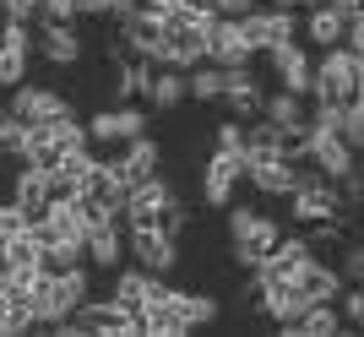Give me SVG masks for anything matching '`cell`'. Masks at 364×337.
<instances>
[{"label": "cell", "instance_id": "1", "mask_svg": "<svg viewBox=\"0 0 364 337\" xmlns=\"http://www.w3.org/2000/svg\"><path fill=\"white\" fill-rule=\"evenodd\" d=\"M87 294H92L87 261H82V267H65V272H33V326L65 321Z\"/></svg>", "mask_w": 364, "mask_h": 337}, {"label": "cell", "instance_id": "2", "mask_svg": "<svg viewBox=\"0 0 364 337\" xmlns=\"http://www.w3.org/2000/svg\"><path fill=\"white\" fill-rule=\"evenodd\" d=\"M359 49L348 44H332V49H321V60H310V104H348V98H359Z\"/></svg>", "mask_w": 364, "mask_h": 337}, {"label": "cell", "instance_id": "3", "mask_svg": "<svg viewBox=\"0 0 364 337\" xmlns=\"http://www.w3.org/2000/svg\"><path fill=\"white\" fill-rule=\"evenodd\" d=\"M76 147H92V141H87V125L76 120L71 109H65V114H49V120H28V147H22V164L55 168L65 153H76Z\"/></svg>", "mask_w": 364, "mask_h": 337}, {"label": "cell", "instance_id": "4", "mask_svg": "<svg viewBox=\"0 0 364 337\" xmlns=\"http://www.w3.org/2000/svg\"><path fill=\"white\" fill-rule=\"evenodd\" d=\"M277 240H283V223H277V218L250 213V207H234V201H228V250H234V261H240L245 272H250Z\"/></svg>", "mask_w": 364, "mask_h": 337}, {"label": "cell", "instance_id": "5", "mask_svg": "<svg viewBox=\"0 0 364 337\" xmlns=\"http://www.w3.org/2000/svg\"><path fill=\"white\" fill-rule=\"evenodd\" d=\"M240 22H245V33H250V49H256V55H267L272 44L299 38V16H294V6H272V0L261 6V0H256Z\"/></svg>", "mask_w": 364, "mask_h": 337}, {"label": "cell", "instance_id": "6", "mask_svg": "<svg viewBox=\"0 0 364 337\" xmlns=\"http://www.w3.org/2000/svg\"><path fill=\"white\" fill-rule=\"evenodd\" d=\"M168 201H180L174 185H168L164 174H152V180L131 185V196H125V207H120V223L125 229H158L164 213H168Z\"/></svg>", "mask_w": 364, "mask_h": 337}, {"label": "cell", "instance_id": "7", "mask_svg": "<svg viewBox=\"0 0 364 337\" xmlns=\"http://www.w3.org/2000/svg\"><path fill=\"white\" fill-rule=\"evenodd\" d=\"M125 256L136 261L141 272L168 277L174 267H180V240L164 234V229H125Z\"/></svg>", "mask_w": 364, "mask_h": 337}, {"label": "cell", "instance_id": "8", "mask_svg": "<svg viewBox=\"0 0 364 337\" xmlns=\"http://www.w3.org/2000/svg\"><path fill=\"white\" fill-rule=\"evenodd\" d=\"M304 164L321 168L326 180H337V174H348V168L359 164V153L337 137L332 125H304Z\"/></svg>", "mask_w": 364, "mask_h": 337}, {"label": "cell", "instance_id": "9", "mask_svg": "<svg viewBox=\"0 0 364 337\" xmlns=\"http://www.w3.org/2000/svg\"><path fill=\"white\" fill-rule=\"evenodd\" d=\"M38 234V245H82L87 240V218H82V201H49L44 218H33L28 223Z\"/></svg>", "mask_w": 364, "mask_h": 337}, {"label": "cell", "instance_id": "10", "mask_svg": "<svg viewBox=\"0 0 364 337\" xmlns=\"http://www.w3.org/2000/svg\"><path fill=\"white\" fill-rule=\"evenodd\" d=\"M82 125H87V141H98V147H120V141H131V137L147 131V109H136L131 98H125V104H114V109H98V114L82 120Z\"/></svg>", "mask_w": 364, "mask_h": 337}, {"label": "cell", "instance_id": "11", "mask_svg": "<svg viewBox=\"0 0 364 337\" xmlns=\"http://www.w3.org/2000/svg\"><path fill=\"white\" fill-rule=\"evenodd\" d=\"M240 185H245V153H223V147H218V153L201 164V201H207V207H228Z\"/></svg>", "mask_w": 364, "mask_h": 337}, {"label": "cell", "instance_id": "12", "mask_svg": "<svg viewBox=\"0 0 364 337\" xmlns=\"http://www.w3.org/2000/svg\"><path fill=\"white\" fill-rule=\"evenodd\" d=\"M250 33L240 16H207V60L213 65H250Z\"/></svg>", "mask_w": 364, "mask_h": 337}, {"label": "cell", "instance_id": "13", "mask_svg": "<svg viewBox=\"0 0 364 337\" xmlns=\"http://www.w3.org/2000/svg\"><path fill=\"white\" fill-rule=\"evenodd\" d=\"M294 174H299V164L283 153H245V180L256 185L261 196H289Z\"/></svg>", "mask_w": 364, "mask_h": 337}, {"label": "cell", "instance_id": "14", "mask_svg": "<svg viewBox=\"0 0 364 337\" xmlns=\"http://www.w3.org/2000/svg\"><path fill=\"white\" fill-rule=\"evenodd\" d=\"M109 164H114V174H120L125 180V191H131V185H141V180H152V174H164V153H158V141L147 137V131H141V137H131V141H120V153L109 158Z\"/></svg>", "mask_w": 364, "mask_h": 337}, {"label": "cell", "instance_id": "15", "mask_svg": "<svg viewBox=\"0 0 364 337\" xmlns=\"http://www.w3.org/2000/svg\"><path fill=\"white\" fill-rule=\"evenodd\" d=\"M33 55H44L49 65H76L82 60V33H76V22H38L33 28Z\"/></svg>", "mask_w": 364, "mask_h": 337}, {"label": "cell", "instance_id": "16", "mask_svg": "<svg viewBox=\"0 0 364 337\" xmlns=\"http://www.w3.org/2000/svg\"><path fill=\"white\" fill-rule=\"evenodd\" d=\"M261 98H267V92H261V82L250 77V65H223V98H218V104H223L234 120H256Z\"/></svg>", "mask_w": 364, "mask_h": 337}, {"label": "cell", "instance_id": "17", "mask_svg": "<svg viewBox=\"0 0 364 337\" xmlns=\"http://www.w3.org/2000/svg\"><path fill=\"white\" fill-rule=\"evenodd\" d=\"M120 44H125V55H141V60L158 65V49H164V22H158L147 6L125 11V16H120Z\"/></svg>", "mask_w": 364, "mask_h": 337}, {"label": "cell", "instance_id": "18", "mask_svg": "<svg viewBox=\"0 0 364 337\" xmlns=\"http://www.w3.org/2000/svg\"><path fill=\"white\" fill-rule=\"evenodd\" d=\"M82 250H87V267H92V272H114V267L125 261V223H120V218L92 223L87 240H82Z\"/></svg>", "mask_w": 364, "mask_h": 337}, {"label": "cell", "instance_id": "19", "mask_svg": "<svg viewBox=\"0 0 364 337\" xmlns=\"http://www.w3.org/2000/svg\"><path fill=\"white\" fill-rule=\"evenodd\" d=\"M65 109H71V98H60L55 87H33V82H16L11 98H6V114H16V120H49Z\"/></svg>", "mask_w": 364, "mask_h": 337}, {"label": "cell", "instance_id": "20", "mask_svg": "<svg viewBox=\"0 0 364 337\" xmlns=\"http://www.w3.org/2000/svg\"><path fill=\"white\" fill-rule=\"evenodd\" d=\"M267 60H272V77L283 92H310V55L299 49V38H289V44H272L267 49Z\"/></svg>", "mask_w": 364, "mask_h": 337}, {"label": "cell", "instance_id": "21", "mask_svg": "<svg viewBox=\"0 0 364 337\" xmlns=\"http://www.w3.org/2000/svg\"><path fill=\"white\" fill-rule=\"evenodd\" d=\"M294 283H299V294L310 299V305H332L337 294H343V272H337V267H326L321 256H304L299 272H294Z\"/></svg>", "mask_w": 364, "mask_h": 337}, {"label": "cell", "instance_id": "22", "mask_svg": "<svg viewBox=\"0 0 364 337\" xmlns=\"http://www.w3.org/2000/svg\"><path fill=\"white\" fill-rule=\"evenodd\" d=\"M6 201H11L16 213L28 218V223H33V218H44V207H49V191H44V168L22 164V168L11 174V196H6Z\"/></svg>", "mask_w": 364, "mask_h": 337}, {"label": "cell", "instance_id": "23", "mask_svg": "<svg viewBox=\"0 0 364 337\" xmlns=\"http://www.w3.org/2000/svg\"><path fill=\"white\" fill-rule=\"evenodd\" d=\"M304 22H299V33L310 38L316 49H332V44H343V28H348V11H337V6H326V0H316V6H304Z\"/></svg>", "mask_w": 364, "mask_h": 337}, {"label": "cell", "instance_id": "24", "mask_svg": "<svg viewBox=\"0 0 364 337\" xmlns=\"http://www.w3.org/2000/svg\"><path fill=\"white\" fill-rule=\"evenodd\" d=\"M152 283H158V272H141V267H114V294H109V299H114V305L120 310H131V316H141V305H147L152 299Z\"/></svg>", "mask_w": 364, "mask_h": 337}, {"label": "cell", "instance_id": "25", "mask_svg": "<svg viewBox=\"0 0 364 337\" xmlns=\"http://www.w3.org/2000/svg\"><path fill=\"white\" fill-rule=\"evenodd\" d=\"M141 98H147L152 109H180L185 104V71H174V65H152L147 82H141Z\"/></svg>", "mask_w": 364, "mask_h": 337}, {"label": "cell", "instance_id": "26", "mask_svg": "<svg viewBox=\"0 0 364 337\" xmlns=\"http://www.w3.org/2000/svg\"><path fill=\"white\" fill-rule=\"evenodd\" d=\"M261 120H272V125H283V131H304L310 125V104H304L299 92H267L261 98Z\"/></svg>", "mask_w": 364, "mask_h": 337}, {"label": "cell", "instance_id": "27", "mask_svg": "<svg viewBox=\"0 0 364 337\" xmlns=\"http://www.w3.org/2000/svg\"><path fill=\"white\" fill-rule=\"evenodd\" d=\"M168 305H174V316L185 321V332H191V326H207V321H218V299H213V294L174 289V294H168Z\"/></svg>", "mask_w": 364, "mask_h": 337}, {"label": "cell", "instance_id": "28", "mask_svg": "<svg viewBox=\"0 0 364 337\" xmlns=\"http://www.w3.org/2000/svg\"><path fill=\"white\" fill-rule=\"evenodd\" d=\"M185 98H196V104H218V98H223V65L196 60L191 71H185Z\"/></svg>", "mask_w": 364, "mask_h": 337}, {"label": "cell", "instance_id": "29", "mask_svg": "<svg viewBox=\"0 0 364 337\" xmlns=\"http://www.w3.org/2000/svg\"><path fill=\"white\" fill-rule=\"evenodd\" d=\"M299 337H343L348 326H343V316H337V305H304L299 321Z\"/></svg>", "mask_w": 364, "mask_h": 337}, {"label": "cell", "instance_id": "30", "mask_svg": "<svg viewBox=\"0 0 364 337\" xmlns=\"http://www.w3.org/2000/svg\"><path fill=\"white\" fill-rule=\"evenodd\" d=\"M22 147H28V120H16L0 109V158L6 164H22Z\"/></svg>", "mask_w": 364, "mask_h": 337}, {"label": "cell", "instance_id": "31", "mask_svg": "<svg viewBox=\"0 0 364 337\" xmlns=\"http://www.w3.org/2000/svg\"><path fill=\"white\" fill-rule=\"evenodd\" d=\"M28 60H33V55H22V49H6V44H0V87H6V92H11L16 82H28Z\"/></svg>", "mask_w": 364, "mask_h": 337}, {"label": "cell", "instance_id": "32", "mask_svg": "<svg viewBox=\"0 0 364 337\" xmlns=\"http://www.w3.org/2000/svg\"><path fill=\"white\" fill-rule=\"evenodd\" d=\"M213 141L223 147V153H245V120H223Z\"/></svg>", "mask_w": 364, "mask_h": 337}, {"label": "cell", "instance_id": "33", "mask_svg": "<svg viewBox=\"0 0 364 337\" xmlns=\"http://www.w3.org/2000/svg\"><path fill=\"white\" fill-rule=\"evenodd\" d=\"M337 272H343V283H359V277H364V250H359V240H348V245H343V267H337Z\"/></svg>", "mask_w": 364, "mask_h": 337}, {"label": "cell", "instance_id": "34", "mask_svg": "<svg viewBox=\"0 0 364 337\" xmlns=\"http://www.w3.org/2000/svg\"><path fill=\"white\" fill-rule=\"evenodd\" d=\"M158 229H164V234H174V240H180V234L191 229V213H185V201H168V213H164V223H158Z\"/></svg>", "mask_w": 364, "mask_h": 337}, {"label": "cell", "instance_id": "35", "mask_svg": "<svg viewBox=\"0 0 364 337\" xmlns=\"http://www.w3.org/2000/svg\"><path fill=\"white\" fill-rule=\"evenodd\" d=\"M256 0H213V16H245Z\"/></svg>", "mask_w": 364, "mask_h": 337}, {"label": "cell", "instance_id": "36", "mask_svg": "<svg viewBox=\"0 0 364 337\" xmlns=\"http://www.w3.org/2000/svg\"><path fill=\"white\" fill-rule=\"evenodd\" d=\"M104 6H109V16H114V22H120V16H125V11H136L141 0H104Z\"/></svg>", "mask_w": 364, "mask_h": 337}, {"label": "cell", "instance_id": "37", "mask_svg": "<svg viewBox=\"0 0 364 337\" xmlns=\"http://www.w3.org/2000/svg\"><path fill=\"white\" fill-rule=\"evenodd\" d=\"M326 6H337V11H359V0H326Z\"/></svg>", "mask_w": 364, "mask_h": 337}]
</instances>
